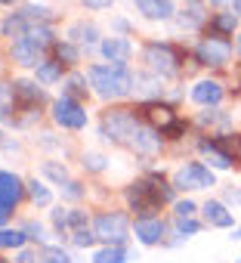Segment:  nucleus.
Masks as SVG:
<instances>
[{"mask_svg": "<svg viewBox=\"0 0 241 263\" xmlns=\"http://www.w3.org/2000/svg\"><path fill=\"white\" fill-rule=\"evenodd\" d=\"M44 174H47L53 183H59V186H62V183H68V174H65V167H59L56 161H47V164H44Z\"/></svg>", "mask_w": 241, "mask_h": 263, "instance_id": "cd10ccee", "label": "nucleus"}, {"mask_svg": "<svg viewBox=\"0 0 241 263\" xmlns=\"http://www.w3.org/2000/svg\"><path fill=\"white\" fill-rule=\"evenodd\" d=\"M204 223L207 226H216V229H232V223H235V217H232V211L223 204V201H204Z\"/></svg>", "mask_w": 241, "mask_h": 263, "instance_id": "ddd939ff", "label": "nucleus"}, {"mask_svg": "<svg viewBox=\"0 0 241 263\" xmlns=\"http://www.w3.org/2000/svg\"><path fill=\"white\" fill-rule=\"evenodd\" d=\"M62 65H65V62H59V59H44V62H37V81H41V84H56V81H62Z\"/></svg>", "mask_w": 241, "mask_h": 263, "instance_id": "6ab92c4d", "label": "nucleus"}, {"mask_svg": "<svg viewBox=\"0 0 241 263\" xmlns=\"http://www.w3.org/2000/svg\"><path fill=\"white\" fill-rule=\"evenodd\" d=\"M7 217H10V208H4V204H0V226L7 223Z\"/></svg>", "mask_w": 241, "mask_h": 263, "instance_id": "e433bc0d", "label": "nucleus"}, {"mask_svg": "<svg viewBox=\"0 0 241 263\" xmlns=\"http://www.w3.org/2000/svg\"><path fill=\"white\" fill-rule=\"evenodd\" d=\"M0 4H4V7H10V4H16V0H0Z\"/></svg>", "mask_w": 241, "mask_h": 263, "instance_id": "a19ab883", "label": "nucleus"}, {"mask_svg": "<svg viewBox=\"0 0 241 263\" xmlns=\"http://www.w3.org/2000/svg\"><path fill=\"white\" fill-rule=\"evenodd\" d=\"M127 204L139 214V217H155V211H161L164 201H173V186L155 183V180H136L127 186Z\"/></svg>", "mask_w": 241, "mask_h": 263, "instance_id": "f03ea898", "label": "nucleus"}, {"mask_svg": "<svg viewBox=\"0 0 241 263\" xmlns=\"http://www.w3.org/2000/svg\"><path fill=\"white\" fill-rule=\"evenodd\" d=\"M77 56H81V53H77V47H74L71 41H62V44H56V59H59V62H65V65H74V62H77Z\"/></svg>", "mask_w": 241, "mask_h": 263, "instance_id": "393cba45", "label": "nucleus"}, {"mask_svg": "<svg viewBox=\"0 0 241 263\" xmlns=\"http://www.w3.org/2000/svg\"><path fill=\"white\" fill-rule=\"evenodd\" d=\"M161 238H164V220H158V217L136 220V241L139 245H158Z\"/></svg>", "mask_w": 241, "mask_h": 263, "instance_id": "4468645a", "label": "nucleus"}, {"mask_svg": "<svg viewBox=\"0 0 241 263\" xmlns=\"http://www.w3.org/2000/svg\"><path fill=\"white\" fill-rule=\"evenodd\" d=\"M84 7H87V10H108L111 0H84Z\"/></svg>", "mask_w": 241, "mask_h": 263, "instance_id": "72a5a7b5", "label": "nucleus"}, {"mask_svg": "<svg viewBox=\"0 0 241 263\" xmlns=\"http://www.w3.org/2000/svg\"><path fill=\"white\" fill-rule=\"evenodd\" d=\"M235 13H216L210 16V34H219V37H229L235 31Z\"/></svg>", "mask_w": 241, "mask_h": 263, "instance_id": "aec40b11", "label": "nucleus"}, {"mask_svg": "<svg viewBox=\"0 0 241 263\" xmlns=\"http://www.w3.org/2000/svg\"><path fill=\"white\" fill-rule=\"evenodd\" d=\"M143 62L149 65V71H155L158 78H176L179 74V53L170 44H146L143 50Z\"/></svg>", "mask_w": 241, "mask_h": 263, "instance_id": "20e7f679", "label": "nucleus"}, {"mask_svg": "<svg viewBox=\"0 0 241 263\" xmlns=\"http://www.w3.org/2000/svg\"><path fill=\"white\" fill-rule=\"evenodd\" d=\"M235 53L241 56V34H238V41H235Z\"/></svg>", "mask_w": 241, "mask_h": 263, "instance_id": "ea45409f", "label": "nucleus"}, {"mask_svg": "<svg viewBox=\"0 0 241 263\" xmlns=\"http://www.w3.org/2000/svg\"><path fill=\"white\" fill-rule=\"evenodd\" d=\"M238 263H241V260H238Z\"/></svg>", "mask_w": 241, "mask_h": 263, "instance_id": "37998d69", "label": "nucleus"}, {"mask_svg": "<svg viewBox=\"0 0 241 263\" xmlns=\"http://www.w3.org/2000/svg\"><path fill=\"white\" fill-rule=\"evenodd\" d=\"M232 238H238V241H241V229H235V235H232Z\"/></svg>", "mask_w": 241, "mask_h": 263, "instance_id": "79ce46f5", "label": "nucleus"}, {"mask_svg": "<svg viewBox=\"0 0 241 263\" xmlns=\"http://www.w3.org/2000/svg\"><path fill=\"white\" fill-rule=\"evenodd\" d=\"M232 10H235V16H241V0H232Z\"/></svg>", "mask_w": 241, "mask_h": 263, "instance_id": "58836bf2", "label": "nucleus"}, {"mask_svg": "<svg viewBox=\"0 0 241 263\" xmlns=\"http://www.w3.org/2000/svg\"><path fill=\"white\" fill-rule=\"evenodd\" d=\"M173 186L195 192V189H210V186H216V180H213V171H210L207 164L189 161V164H183V167L173 174Z\"/></svg>", "mask_w": 241, "mask_h": 263, "instance_id": "0eeeda50", "label": "nucleus"}, {"mask_svg": "<svg viewBox=\"0 0 241 263\" xmlns=\"http://www.w3.org/2000/svg\"><path fill=\"white\" fill-rule=\"evenodd\" d=\"M22 13H25V16H28V22H41V25H47V22H50V19H53V16H50V10H47V7H25V10H22Z\"/></svg>", "mask_w": 241, "mask_h": 263, "instance_id": "bb28decb", "label": "nucleus"}, {"mask_svg": "<svg viewBox=\"0 0 241 263\" xmlns=\"http://www.w3.org/2000/svg\"><path fill=\"white\" fill-rule=\"evenodd\" d=\"M25 229H4L0 226V248H25Z\"/></svg>", "mask_w": 241, "mask_h": 263, "instance_id": "412c9836", "label": "nucleus"}, {"mask_svg": "<svg viewBox=\"0 0 241 263\" xmlns=\"http://www.w3.org/2000/svg\"><path fill=\"white\" fill-rule=\"evenodd\" d=\"M22 229H25V235H28L31 241H44V226H41V223H34V220H28V223H25Z\"/></svg>", "mask_w": 241, "mask_h": 263, "instance_id": "c756f323", "label": "nucleus"}, {"mask_svg": "<svg viewBox=\"0 0 241 263\" xmlns=\"http://www.w3.org/2000/svg\"><path fill=\"white\" fill-rule=\"evenodd\" d=\"M41 53H44V50H41L28 34H19V37H13V44H10V56H13V62L22 65V68H37Z\"/></svg>", "mask_w": 241, "mask_h": 263, "instance_id": "9d476101", "label": "nucleus"}, {"mask_svg": "<svg viewBox=\"0 0 241 263\" xmlns=\"http://www.w3.org/2000/svg\"><path fill=\"white\" fill-rule=\"evenodd\" d=\"M201 152L207 155L210 167H216V171H229L232 167V152L223 149L219 140H201Z\"/></svg>", "mask_w": 241, "mask_h": 263, "instance_id": "f3484780", "label": "nucleus"}, {"mask_svg": "<svg viewBox=\"0 0 241 263\" xmlns=\"http://www.w3.org/2000/svg\"><path fill=\"white\" fill-rule=\"evenodd\" d=\"M99 53L105 56V62H127L133 56V44L127 37H105L99 44Z\"/></svg>", "mask_w": 241, "mask_h": 263, "instance_id": "f8f14e48", "label": "nucleus"}, {"mask_svg": "<svg viewBox=\"0 0 241 263\" xmlns=\"http://www.w3.org/2000/svg\"><path fill=\"white\" fill-rule=\"evenodd\" d=\"M127 257H130V251L124 245H105L93 254V263H127Z\"/></svg>", "mask_w": 241, "mask_h": 263, "instance_id": "a211bd4d", "label": "nucleus"}, {"mask_svg": "<svg viewBox=\"0 0 241 263\" xmlns=\"http://www.w3.org/2000/svg\"><path fill=\"white\" fill-rule=\"evenodd\" d=\"M28 198L37 204V208H47L50 201H53V195H50V189L44 186V183H37V180H28Z\"/></svg>", "mask_w": 241, "mask_h": 263, "instance_id": "b1692460", "label": "nucleus"}, {"mask_svg": "<svg viewBox=\"0 0 241 263\" xmlns=\"http://www.w3.org/2000/svg\"><path fill=\"white\" fill-rule=\"evenodd\" d=\"M232 50H235V47H232L226 37H219V34H207V37L198 41L195 56H198V62L207 65V68H223V65H229Z\"/></svg>", "mask_w": 241, "mask_h": 263, "instance_id": "423d86ee", "label": "nucleus"}, {"mask_svg": "<svg viewBox=\"0 0 241 263\" xmlns=\"http://www.w3.org/2000/svg\"><path fill=\"white\" fill-rule=\"evenodd\" d=\"M41 263H71V257H68L62 248H56V245H47V248L41 251Z\"/></svg>", "mask_w": 241, "mask_h": 263, "instance_id": "a878e982", "label": "nucleus"}, {"mask_svg": "<svg viewBox=\"0 0 241 263\" xmlns=\"http://www.w3.org/2000/svg\"><path fill=\"white\" fill-rule=\"evenodd\" d=\"M53 121L59 127H65V130H84L87 127V108L77 99L62 96V99L53 102Z\"/></svg>", "mask_w": 241, "mask_h": 263, "instance_id": "6e6552de", "label": "nucleus"}, {"mask_svg": "<svg viewBox=\"0 0 241 263\" xmlns=\"http://www.w3.org/2000/svg\"><path fill=\"white\" fill-rule=\"evenodd\" d=\"M65 96H71V99H84L87 96V78H81V74H68L65 78Z\"/></svg>", "mask_w": 241, "mask_h": 263, "instance_id": "5701e85b", "label": "nucleus"}, {"mask_svg": "<svg viewBox=\"0 0 241 263\" xmlns=\"http://www.w3.org/2000/svg\"><path fill=\"white\" fill-rule=\"evenodd\" d=\"M93 232H96V238H102L108 245H124L130 238V220H127V214H117V211L99 214L93 220Z\"/></svg>", "mask_w": 241, "mask_h": 263, "instance_id": "39448f33", "label": "nucleus"}, {"mask_svg": "<svg viewBox=\"0 0 241 263\" xmlns=\"http://www.w3.org/2000/svg\"><path fill=\"white\" fill-rule=\"evenodd\" d=\"M146 111H149V121H152V127L155 130H161V134H167L170 140H176L179 134H183V121L176 118V111L170 108V105H164V102H149L146 105Z\"/></svg>", "mask_w": 241, "mask_h": 263, "instance_id": "1a4fd4ad", "label": "nucleus"}, {"mask_svg": "<svg viewBox=\"0 0 241 263\" xmlns=\"http://www.w3.org/2000/svg\"><path fill=\"white\" fill-rule=\"evenodd\" d=\"M62 195H65V198H81V195H84V189H81V183L68 180V183H62Z\"/></svg>", "mask_w": 241, "mask_h": 263, "instance_id": "7c9ffc66", "label": "nucleus"}, {"mask_svg": "<svg viewBox=\"0 0 241 263\" xmlns=\"http://www.w3.org/2000/svg\"><path fill=\"white\" fill-rule=\"evenodd\" d=\"M207 4H213V7H226V4H229V7H232V0H207Z\"/></svg>", "mask_w": 241, "mask_h": 263, "instance_id": "4c0bfd02", "label": "nucleus"}, {"mask_svg": "<svg viewBox=\"0 0 241 263\" xmlns=\"http://www.w3.org/2000/svg\"><path fill=\"white\" fill-rule=\"evenodd\" d=\"M16 263H37V260H34V251H25V248H19V257H16Z\"/></svg>", "mask_w": 241, "mask_h": 263, "instance_id": "f704fd0d", "label": "nucleus"}, {"mask_svg": "<svg viewBox=\"0 0 241 263\" xmlns=\"http://www.w3.org/2000/svg\"><path fill=\"white\" fill-rule=\"evenodd\" d=\"M198 229H201V223L192 220V217H179V220H176V232H179V235H195Z\"/></svg>", "mask_w": 241, "mask_h": 263, "instance_id": "c85d7f7f", "label": "nucleus"}, {"mask_svg": "<svg viewBox=\"0 0 241 263\" xmlns=\"http://www.w3.org/2000/svg\"><path fill=\"white\" fill-rule=\"evenodd\" d=\"M90 87L102 96V99H124L133 93L136 78L127 68V62H102V65H90L87 68Z\"/></svg>", "mask_w": 241, "mask_h": 263, "instance_id": "f257e3e1", "label": "nucleus"}, {"mask_svg": "<svg viewBox=\"0 0 241 263\" xmlns=\"http://www.w3.org/2000/svg\"><path fill=\"white\" fill-rule=\"evenodd\" d=\"M84 167L87 171H105V158L102 155H87L84 158Z\"/></svg>", "mask_w": 241, "mask_h": 263, "instance_id": "473e14b6", "label": "nucleus"}, {"mask_svg": "<svg viewBox=\"0 0 241 263\" xmlns=\"http://www.w3.org/2000/svg\"><path fill=\"white\" fill-rule=\"evenodd\" d=\"M226 198H229V201H241V192H238V189H229Z\"/></svg>", "mask_w": 241, "mask_h": 263, "instance_id": "c9c22d12", "label": "nucleus"}, {"mask_svg": "<svg viewBox=\"0 0 241 263\" xmlns=\"http://www.w3.org/2000/svg\"><path fill=\"white\" fill-rule=\"evenodd\" d=\"M192 99H195L198 105H204V108L219 105V99H223V84H219V81H198V84L192 87Z\"/></svg>", "mask_w": 241, "mask_h": 263, "instance_id": "2eb2a0df", "label": "nucleus"}, {"mask_svg": "<svg viewBox=\"0 0 241 263\" xmlns=\"http://www.w3.org/2000/svg\"><path fill=\"white\" fill-rule=\"evenodd\" d=\"M139 124H143V121L136 118L133 108H108V111L102 115L99 130H102V137H105L108 143L130 149V143H133V137H136Z\"/></svg>", "mask_w": 241, "mask_h": 263, "instance_id": "7ed1b4c3", "label": "nucleus"}, {"mask_svg": "<svg viewBox=\"0 0 241 263\" xmlns=\"http://www.w3.org/2000/svg\"><path fill=\"white\" fill-rule=\"evenodd\" d=\"M25 192H28V183H22L16 174H10V171H0V204L4 208H16L22 198H25Z\"/></svg>", "mask_w": 241, "mask_h": 263, "instance_id": "9b49d317", "label": "nucleus"}, {"mask_svg": "<svg viewBox=\"0 0 241 263\" xmlns=\"http://www.w3.org/2000/svg\"><path fill=\"white\" fill-rule=\"evenodd\" d=\"M173 208H176V217H192V214H195V201H192V198H183V201H176Z\"/></svg>", "mask_w": 241, "mask_h": 263, "instance_id": "2f4dec72", "label": "nucleus"}, {"mask_svg": "<svg viewBox=\"0 0 241 263\" xmlns=\"http://www.w3.org/2000/svg\"><path fill=\"white\" fill-rule=\"evenodd\" d=\"M68 37H71V41H77V44H87V47H90V44H96V37H99V34H96V28H93V25L77 22V25H71Z\"/></svg>", "mask_w": 241, "mask_h": 263, "instance_id": "4be33fe9", "label": "nucleus"}, {"mask_svg": "<svg viewBox=\"0 0 241 263\" xmlns=\"http://www.w3.org/2000/svg\"><path fill=\"white\" fill-rule=\"evenodd\" d=\"M133 4L146 19H155V22H164L173 16V0H133Z\"/></svg>", "mask_w": 241, "mask_h": 263, "instance_id": "dca6fc26", "label": "nucleus"}]
</instances>
